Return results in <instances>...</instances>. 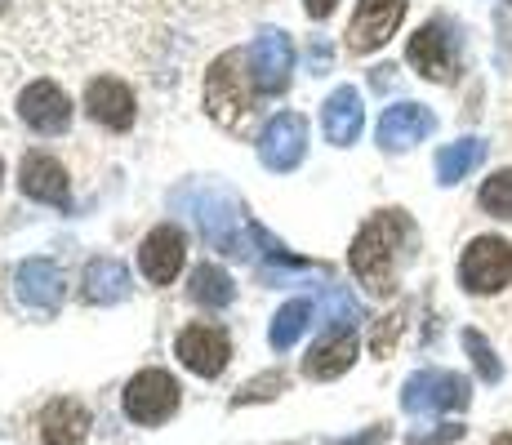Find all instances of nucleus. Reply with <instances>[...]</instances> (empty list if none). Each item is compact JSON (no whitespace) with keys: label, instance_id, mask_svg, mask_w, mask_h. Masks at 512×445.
<instances>
[{"label":"nucleus","instance_id":"11","mask_svg":"<svg viewBox=\"0 0 512 445\" xmlns=\"http://www.w3.org/2000/svg\"><path fill=\"white\" fill-rule=\"evenodd\" d=\"M183 259H187V245H183V232L174 223L152 227L139 245V267L152 285H170L174 276L183 272Z\"/></svg>","mask_w":512,"mask_h":445},{"label":"nucleus","instance_id":"10","mask_svg":"<svg viewBox=\"0 0 512 445\" xmlns=\"http://www.w3.org/2000/svg\"><path fill=\"white\" fill-rule=\"evenodd\" d=\"M406 18V0H357V18L348 27V49L352 54H370V49L388 45L392 32Z\"/></svg>","mask_w":512,"mask_h":445},{"label":"nucleus","instance_id":"20","mask_svg":"<svg viewBox=\"0 0 512 445\" xmlns=\"http://www.w3.org/2000/svg\"><path fill=\"white\" fill-rule=\"evenodd\" d=\"M352 361H357V339H352V330H334L308 352L303 374H308V379H339Z\"/></svg>","mask_w":512,"mask_h":445},{"label":"nucleus","instance_id":"33","mask_svg":"<svg viewBox=\"0 0 512 445\" xmlns=\"http://www.w3.org/2000/svg\"><path fill=\"white\" fill-rule=\"evenodd\" d=\"M0 178H5V161H0Z\"/></svg>","mask_w":512,"mask_h":445},{"label":"nucleus","instance_id":"7","mask_svg":"<svg viewBox=\"0 0 512 445\" xmlns=\"http://www.w3.org/2000/svg\"><path fill=\"white\" fill-rule=\"evenodd\" d=\"M250 76H254V89L263 94H281L290 85V72H294V45L281 27H263L250 45Z\"/></svg>","mask_w":512,"mask_h":445},{"label":"nucleus","instance_id":"2","mask_svg":"<svg viewBox=\"0 0 512 445\" xmlns=\"http://www.w3.org/2000/svg\"><path fill=\"white\" fill-rule=\"evenodd\" d=\"M174 201H183V205L192 201L196 227H201V236L214 250L236 254V259H250L254 254V236H245L250 223H245V210L232 192H223V187H183Z\"/></svg>","mask_w":512,"mask_h":445},{"label":"nucleus","instance_id":"21","mask_svg":"<svg viewBox=\"0 0 512 445\" xmlns=\"http://www.w3.org/2000/svg\"><path fill=\"white\" fill-rule=\"evenodd\" d=\"M81 285H85V299L103 308V303H121L125 294H130V272L116 259H90Z\"/></svg>","mask_w":512,"mask_h":445},{"label":"nucleus","instance_id":"27","mask_svg":"<svg viewBox=\"0 0 512 445\" xmlns=\"http://www.w3.org/2000/svg\"><path fill=\"white\" fill-rule=\"evenodd\" d=\"M464 348H468L472 365H477V374H481L486 383H499V379H504V365H499L495 348H490V343L481 339V330H464Z\"/></svg>","mask_w":512,"mask_h":445},{"label":"nucleus","instance_id":"24","mask_svg":"<svg viewBox=\"0 0 512 445\" xmlns=\"http://www.w3.org/2000/svg\"><path fill=\"white\" fill-rule=\"evenodd\" d=\"M312 325V303L308 299H290L285 308L277 312V321H272V330H268V339H272V348L277 352H290L294 343H299V334Z\"/></svg>","mask_w":512,"mask_h":445},{"label":"nucleus","instance_id":"3","mask_svg":"<svg viewBox=\"0 0 512 445\" xmlns=\"http://www.w3.org/2000/svg\"><path fill=\"white\" fill-rule=\"evenodd\" d=\"M250 103H254L250 58H241V49H228L205 72V112L223 130H241L245 116H250Z\"/></svg>","mask_w":512,"mask_h":445},{"label":"nucleus","instance_id":"6","mask_svg":"<svg viewBox=\"0 0 512 445\" xmlns=\"http://www.w3.org/2000/svg\"><path fill=\"white\" fill-rule=\"evenodd\" d=\"M174 410H179V383L165 370H143L125 383V414H130L134 423L152 428V423L170 419Z\"/></svg>","mask_w":512,"mask_h":445},{"label":"nucleus","instance_id":"16","mask_svg":"<svg viewBox=\"0 0 512 445\" xmlns=\"http://www.w3.org/2000/svg\"><path fill=\"white\" fill-rule=\"evenodd\" d=\"M410 67H419V76L428 81H455V49H450V36L441 23H428L410 36L406 45Z\"/></svg>","mask_w":512,"mask_h":445},{"label":"nucleus","instance_id":"31","mask_svg":"<svg viewBox=\"0 0 512 445\" xmlns=\"http://www.w3.org/2000/svg\"><path fill=\"white\" fill-rule=\"evenodd\" d=\"M303 5H308V18H330L339 0H303Z\"/></svg>","mask_w":512,"mask_h":445},{"label":"nucleus","instance_id":"5","mask_svg":"<svg viewBox=\"0 0 512 445\" xmlns=\"http://www.w3.org/2000/svg\"><path fill=\"white\" fill-rule=\"evenodd\" d=\"M468 379L450 370H419L406 379L401 388V410L406 414H446V410H464L468 405Z\"/></svg>","mask_w":512,"mask_h":445},{"label":"nucleus","instance_id":"13","mask_svg":"<svg viewBox=\"0 0 512 445\" xmlns=\"http://www.w3.org/2000/svg\"><path fill=\"white\" fill-rule=\"evenodd\" d=\"M14 294L18 303H23L27 312H58V303H63V272H58L49 259H27L18 263L14 272Z\"/></svg>","mask_w":512,"mask_h":445},{"label":"nucleus","instance_id":"32","mask_svg":"<svg viewBox=\"0 0 512 445\" xmlns=\"http://www.w3.org/2000/svg\"><path fill=\"white\" fill-rule=\"evenodd\" d=\"M490 445H512V432H504V437H495Z\"/></svg>","mask_w":512,"mask_h":445},{"label":"nucleus","instance_id":"12","mask_svg":"<svg viewBox=\"0 0 512 445\" xmlns=\"http://www.w3.org/2000/svg\"><path fill=\"white\" fill-rule=\"evenodd\" d=\"M18 116H23L36 134H63L67 121H72V98L54 81H32L23 89V98H18Z\"/></svg>","mask_w":512,"mask_h":445},{"label":"nucleus","instance_id":"1","mask_svg":"<svg viewBox=\"0 0 512 445\" xmlns=\"http://www.w3.org/2000/svg\"><path fill=\"white\" fill-rule=\"evenodd\" d=\"M410 245H415V223L401 210H379L357 232V241H352V250H348L352 276H357L370 294L383 299V294L397 290V263L410 254Z\"/></svg>","mask_w":512,"mask_h":445},{"label":"nucleus","instance_id":"22","mask_svg":"<svg viewBox=\"0 0 512 445\" xmlns=\"http://www.w3.org/2000/svg\"><path fill=\"white\" fill-rule=\"evenodd\" d=\"M481 161H486V143H481V138H459V143L437 152V183H446V187L459 183V178H468Z\"/></svg>","mask_w":512,"mask_h":445},{"label":"nucleus","instance_id":"14","mask_svg":"<svg viewBox=\"0 0 512 445\" xmlns=\"http://www.w3.org/2000/svg\"><path fill=\"white\" fill-rule=\"evenodd\" d=\"M85 112L94 116L107 130H130L139 107H134V89L116 76H98V81L85 85Z\"/></svg>","mask_w":512,"mask_h":445},{"label":"nucleus","instance_id":"17","mask_svg":"<svg viewBox=\"0 0 512 445\" xmlns=\"http://www.w3.org/2000/svg\"><path fill=\"white\" fill-rule=\"evenodd\" d=\"M361 125H366V107H361V89L352 85H339L334 94L321 103V130H326V138L334 147H348L357 143Z\"/></svg>","mask_w":512,"mask_h":445},{"label":"nucleus","instance_id":"4","mask_svg":"<svg viewBox=\"0 0 512 445\" xmlns=\"http://www.w3.org/2000/svg\"><path fill=\"white\" fill-rule=\"evenodd\" d=\"M459 281L468 294H499L512 281V245L504 236H477L459 259Z\"/></svg>","mask_w":512,"mask_h":445},{"label":"nucleus","instance_id":"23","mask_svg":"<svg viewBox=\"0 0 512 445\" xmlns=\"http://www.w3.org/2000/svg\"><path fill=\"white\" fill-rule=\"evenodd\" d=\"M187 294H192V303H201V308H228V303L236 299V285H232V276L223 272V267H214V263H201L192 272V285H187Z\"/></svg>","mask_w":512,"mask_h":445},{"label":"nucleus","instance_id":"19","mask_svg":"<svg viewBox=\"0 0 512 445\" xmlns=\"http://www.w3.org/2000/svg\"><path fill=\"white\" fill-rule=\"evenodd\" d=\"M90 437V410L81 401H49L41 414V441L45 445H81Z\"/></svg>","mask_w":512,"mask_h":445},{"label":"nucleus","instance_id":"18","mask_svg":"<svg viewBox=\"0 0 512 445\" xmlns=\"http://www.w3.org/2000/svg\"><path fill=\"white\" fill-rule=\"evenodd\" d=\"M18 187H23V196H32V201L67 205V170L49 152L23 156V165H18Z\"/></svg>","mask_w":512,"mask_h":445},{"label":"nucleus","instance_id":"15","mask_svg":"<svg viewBox=\"0 0 512 445\" xmlns=\"http://www.w3.org/2000/svg\"><path fill=\"white\" fill-rule=\"evenodd\" d=\"M432 130H437V116L419 103H397L379 116V147L383 152H406V147L423 143Z\"/></svg>","mask_w":512,"mask_h":445},{"label":"nucleus","instance_id":"8","mask_svg":"<svg viewBox=\"0 0 512 445\" xmlns=\"http://www.w3.org/2000/svg\"><path fill=\"white\" fill-rule=\"evenodd\" d=\"M308 152V121L299 112H281L263 125L259 134V161L268 165L272 174H290L294 165Z\"/></svg>","mask_w":512,"mask_h":445},{"label":"nucleus","instance_id":"30","mask_svg":"<svg viewBox=\"0 0 512 445\" xmlns=\"http://www.w3.org/2000/svg\"><path fill=\"white\" fill-rule=\"evenodd\" d=\"M308 63H312V67H317V76H321V72H326V67H330V49H326V45H321V41H317V49H312V45H308Z\"/></svg>","mask_w":512,"mask_h":445},{"label":"nucleus","instance_id":"25","mask_svg":"<svg viewBox=\"0 0 512 445\" xmlns=\"http://www.w3.org/2000/svg\"><path fill=\"white\" fill-rule=\"evenodd\" d=\"M357 321H361V303L352 299L343 285H330V290L321 294V325L334 334V330H352Z\"/></svg>","mask_w":512,"mask_h":445},{"label":"nucleus","instance_id":"29","mask_svg":"<svg viewBox=\"0 0 512 445\" xmlns=\"http://www.w3.org/2000/svg\"><path fill=\"white\" fill-rule=\"evenodd\" d=\"M459 437H464V428H459V423H441L437 432H415L410 441H415V445H446V441H459Z\"/></svg>","mask_w":512,"mask_h":445},{"label":"nucleus","instance_id":"26","mask_svg":"<svg viewBox=\"0 0 512 445\" xmlns=\"http://www.w3.org/2000/svg\"><path fill=\"white\" fill-rule=\"evenodd\" d=\"M481 210L495 214V219H512V170H499L495 178L481 183Z\"/></svg>","mask_w":512,"mask_h":445},{"label":"nucleus","instance_id":"9","mask_svg":"<svg viewBox=\"0 0 512 445\" xmlns=\"http://www.w3.org/2000/svg\"><path fill=\"white\" fill-rule=\"evenodd\" d=\"M174 352H179V361L187 365L192 374H201V379H214V374H223V365H228L232 356V339L223 325H187L179 334V343H174Z\"/></svg>","mask_w":512,"mask_h":445},{"label":"nucleus","instance_id":"28","mask_svg":"<svg viewBox=\"0 0 512 445\" xmlns=\"http://www.w3.org/2000/svg\"><path fill=\"white\" fill-rule=\"evenodd\" d=\"M397 334H401V312L383 316V321H379V330H374V352H379V356H388V352H392V343H397Z\"/></svg>","mask_w":512,"mask_h":445}]
</instances>
